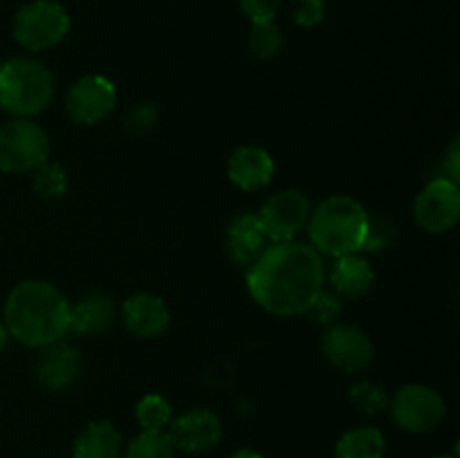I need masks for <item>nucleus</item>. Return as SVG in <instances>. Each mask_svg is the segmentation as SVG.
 Masks as SVG:
<instances>
[{"label": "nucleus", "instance_id": "obj_20", "mask_svg": "<svg viewBox=\"0 0 460 458\" xmlns=\"http://www.w3.org/2000/svg\"><path fill=\"white\" fill-rule=\"evenodd\" d=\"M385 436L376 427H355L346 431L335 447V458H385Z\"/></svg>", "mask_w": 460, "mask_h": 458}, {"label": "nucleus", "instance_id": "obj_19", "mask_svg": "<svg viewBox=\"0 0 460 458\" xmlns=\"http://www.w3.org/2000/svg\"><path fill=\"white\" fill-rule=\"evenodd\" d=\"M121 436L112 422L99 420L85 427L76 438L72 456L75 458H119Z\"/></svg>", "mask_w": 460, "mask_h": 458}, {"label": "nucleus", "instance_id": "obj_30", "mask_svg": "<svg viewBox=\"0 0 460 458\" xmlns=\"http://www.w3.org/2000/svg\"><path fill=\"white\" fill-rule=\"evenodd\" d=\"M283 0H238L243 13L250 18L252 22H265L274 21L281 9Z\"/></svg>", "mask_w": 460, "mask_h": 458}, {"label": "nucleus", "instance_id": "obj_31", "mask_svg": "<svg viewBox=\"0 0 460 458\" xmlns=\"http://www.w3.org/2000/svg\"><path fill=\"white\" fill-rule=\"evenodd\" d=\"M443 169L445 173H447V180H452L454 184L460 182V139L458 137H454L452 144H449Z\"/></svg>", "mask_w": 460, "mask_h": 458}, {"label": "nucleus", "instance_id": "obj_4", "mask_svg": "<svg viewBox=\"0 0 460 458\" xmlns=\"http://www.w3.org/2000/svg\"><path fill=\"white\" fill-rule=\"evenodd\" d=\"M54 99V76L34 58H9L0 66V108L21 119L39 115Z\"/></svg>", "mask_w": 460, "mask_h": 458}, {"label": "nucleus", "instance_id": "obj_11", "mask_svg": "<svg viewBox=\"0 0 460 458\" xmlns=\"http://www.w3.org/2000/svg\"><path fill=\"white\" fill-rule=\"evenodd\" d=\"M115 103L117 92L112 81H108L106 76L88 75L67 90L66 110L76 124L93 126L106 119L115 110Z\"/></svg>", "mask_w": 460, "mask_h": 458}, {"label": "nucleus", "instance_id": "obj_26", "mask_svg": "<svg viewBox=\"0 0 460 458\" xmlns=\"http://www.w3.org/2000/svg\"><path fill=\"white\" fill-rule=\"evenodd\" d=\"M157 119H160V110L153 101H142L137 106H133L128 110L124 119V130L128 137L139 139L146 137L148 133H153L157 126Z\"/></svg>", "mask_w": 460, "mask_h": 458}, {"label": "nucleus", "instance_id": "obj_23", "mask_svg": "<svg viewBox=\"0 0 460 458\" xmlns=\"http://www.w3.org/2000/svg\"><path fill=\"white\" fill-rule=\"evenodd\" d=\"M31 173V187L40 198H61L67 191V173L61 164L43 162Z\"/></svg>", "mask_w": 460, "mask_h": 458}, {"label": "nucleus", "instance_id": "obj_17", "mask_svg": "<svg viewBox=\"0 0 460 458\" xmlns=\"http://www.w3.org/2000/svg\"><path fill=\"white\" fill-rule=\"evenodd\" d=\"M115 301L108 295H88L70 305V330L79 335H102L115 323Z\"/></svg>", "mask_w": 460, "mask_h": 458}, {"label": "nucleus", "instance_id": "obj_16", "mask_svg": "<svg viewBox=\"0 0 460 458\" xmlns=\"http://www.w3.org/2000/svg\"><path fill=\"white\" fill-rule=\"evenodd\" d=\"M227 175L243 191H259L272 182L274 160L261 146H238L229 157Z\"/></svg>", "mask_w": 460, "mask_h": 458}, {"label": "nucleus", "instance_id": "obj_32", "mask_svg": "<svg viewBox=\"0 0 460 458\" xmlns=\"http://www.w3.org/2000/svg\"><path fill=\"white\" fill-rule=\"evenodd\" d=\"M229 458H263L259 452H254V449H238V452H234Z\"/></svg>", "mask_w": 460, "mask_h": 458}, {"label": "nucleus", "instance_id": "obj_25", "mask_svg": "<svg viewBox=\"0 0 460 458\" xmlns=\"http://www.w3.org/2000/svg\"><path fill=\"white\" fill-rule=\"evenodd\" d=\"M349 398L359 411L368 413V416H376V413H382L385 409H389V393H386L377 382L371 380L358 382V384L350 389Z\"/></svg>", "mask_w": 460, "mask_h": 458}, {"label": "nucleus", "instance_id": "obj_3", "mask_svg": "<svg viewBox=\"0 0 460 458\" xmlns=\"http://www.w3.org/2000/svg\"><path fill=\"white\" fill-rule=\"evenodd\" d=\"M368 214L350 196H332L310 214L308 233L319 254H358L367 238Z\"/></svg>", "mask_w": 460, "mask_h": 458}, {"label": "nucleus", "instance_id": "obj_5", "mask_svg": "<svg viewBox=\"0 0 460 458\" xmlns=\"http://www.w3.org/2000/svg\"><path fill=\"white\" fill-rule=\"evenodd\" d=\"M49 155V137L36 121L16 119L0 126V171L30 173Z\"/></svg>", "mask_w": 460, "mask_h": 458}, {"label": "nucleus", "instance_id": "obj_15", "mask_svg": "<svg viewBox=\"0 0 460 458\" xmlns=\"http://www.w3.org/2000/svg\"><path fill=\"white\" fill-rule=\"evenodd\" d=\"M121 317H124L126 328L142 339L160 337L171 321L164 301L155 295H148V292H137V295L128 296L121 305Z\"/></svg>", "mask_w": 460, "mask_h": 458}, {"label": "nucleus", "instance_id": "obj_9", "mask_svg": "<svg viewBox=\"0 0 460 458\" xmlns=\"http://www.w3.org/2000/svg\"><path fill=\"white\" fill-rule=\"evenodd\" d=\"M413 218L429 233H445L460 218V189L452 180H431L416 198Z\"/></svg>", "mask_w": 460, "mask_h": 458}, {"label": "nucleus", "instance_id": "obj_34", "mask_svg": "<svg viewBox=\"0 0 460 458\" xmlns=\"http://www.w3.org/2000/svg\"><path fill=\"white\" fill-rule=\"evenodd\" d=\"M434 458H454V456H434Z\"/></svg>", "mask_w": 460, "mask_h": 458}, {"label": "nucleus", "instance_id": "obj_22", "mask_svg": "<svg viewBox=\"0 0 460 458\" xmlns=\"http://www.w3.org/2000/svg\"><path fill=\"white\" fill-rule=\"evenodd\" d=\"M135 416L144 431H162L171 422V404L162 395H144L137 402Z\"/></svg>", "mask_w": 460, "mask_h": 458}, {"label": "nucleus", "instance_id": "obj_2", "mask_svg": "<svg viewBox=\"0 0 460 458\" xmlns=\"http://www.w3.org/2000/svg\"><path fill=\"white\" fill-rule=\"evenodd\" d=\"M4 328L21 344L45 348L70 330V304L49 283L22 281L7 296Z\"/></svg>", "mask_w": 460, "mask_h": 458}, {"label": "nucleus", "instance_id": "obj_14", "mask_svg": "<svg viewBox=\"0 0 460 458\" xmlns=\"http://www.w3.org/2000/svg\"><path fill=\"white\" fill-rule=\"evenodd\" d=\"M81 355L66 341H54L45 346L36 359V377L39 384L48 391H63L79 377Z\"/></svg>", "mask_w": 460, "mask_h": 458}, {"label": "nucleus", "instance_id": "obj_28", "mask_svg": "<svg viewBox=\"0 0 460 458\" xmlns=\"http://www.w3.org/2000/svg\"><path fill=\"white\" fill-rule=\"evenodd\" d=\"M340 313H341L340 299L322 290L317 295V299L308 305V310H305L304 314H308V317L317 323H332L337 317H340Z\"/></svg>", "mask_w": 460, "mask_h": 458}, {"label": "nucleus", "instance_id": "obj_27", "mask_svg": "<svg viewBox=\"0 0 460 458\" xmlns=\"http://www.w3.org/2000/svg\"><path fill=\"white\" fill-rule=\"evenodd\" d=\"M290 16L299 27H314L326 16V4L323 0H292Z\"/></svg>", "mask_w": 460, "mask_h": 458}, {"label": "nucleus", "instance_id": "obj_1", "mask_svg": "<svg viewBox=\"0 0 460 458\" xmlns=\"http://www.w3.org/2000/svg\"><path fill=\"white\" fill-rule=\"evenodd\" d=\"M326 268L305 242H274L247 272V287L256 304L277 317L304 314L323 290Z\"/></svg>", "mask_w": 460, "mask_h": 458}, {"label": "nucleus", "instance_id": "obj_18", "mask_svg": "<svg viewBox=\"0 0 460 458\" xmlns=\"http://www.w3.org/2000/svg\"><path fill=\"white\" fill-rule=\"evenodd\" d=\"M373 281H376V272L364 256L346 254L340 256L337 263L332 265L331 283L335 286L337 295L346 296V299L367 296L371 292Z\"/></svg>", "mask_w": 460, "mask_h": 458}, {"label": "nucleus", "instance_id": "obj_8", "mask_svg": "<svg viewBox=\"0 0 460 458\" xmlns=\"http://www.w3.org/2000/svg\"><path fill=\"white\" fill-rule=\"evenodd\" d=\"M310 214H313V205L305 193L286 189L268 198L263 209L259 211V220L270 241L288 242L308 225Z\"/></svg>", "mask_w": 460, "mask_h": 458}, {"label": "nucleus", "instance_id": "obj_29", "mask_svg": "<svg viewBox=\"0 0 460 458\" xmlns=\"http://www.w3.org/2000/svg\"><path fill=\"white\" fill-rule=\"evenodd\" d=\"M394 225L389 223L386 218H371L368 216V227H367V238H364V247L362 250L368 251H377L382 247L389 245L394 241Z\"/></svg>", "mask_w": 460, "mask_h": 458}, {"label": "nucleus", "instance_id": "obj_33", "mask_svg": "<svg viewBox=\"0 0 460 458\" xmlns=\"http://www.w3.org/2000/svg\"><path fill=\"white\" fill-rule=\"evenodd\" d=\"M7 339H9V332L7 328H4V321H0V350L7 346Z\"/></svg>", "mask_w": 460, "mask_h": 458}, {"label": "nucleus", "instance_id": "obj_24", "mask_svg": "<svg viewBox=\"0 0 460 458\" xmlns=\"http://www.w3.org/2000/svg\"><path fill=\"white\" fill-rule=\"evenodd\" d=\"M283 48V34L274 21L252 22L250 49L259 58H274Z\"/></svg>", "mask_w": 460, "mask_h": 458}, {"label": "nucleus", "instance_id": "obj_21", "mask_svg": "<svg viewBox=\"0 0 460 458\" xmlns=\"http://www.w3.org/2000/svg\"><path fill=\"white\" fill-rule=\"evenodd\" d=\"M126 458H175V447L164 431H142L130 440Z\"/></svg>", "mask_w": 460, "mask_h": 458}, {"label": "nucleus", "instance_id": "obj_13", "mask_svg": "<svg viewBox=\"0 0 460 458\" xmlns=\"http://www.w3.org/2000/svg\"><path fill=\"white\" fill-rule=\"evenodd\" d=\"M268 242L270 238L261 225L259 214L236 216L225 232V247H227L229 259L241 268H252L270 247Z\"/></svg>", "mask_w": 460, "mask_h": 458}, {"label": "nucleus", "instance_id": "obj_6", "mask_svg": "<svg viewBox=\"0 0 460 458\" xmlns=\"http://www.w3.org/2000/svg\"><path fill=\"white\" fill-rule=\"evenodd\" d=\"M70 16L54 0H34L18 9L13 21V39L31 52H43L66 39Z\"/></svg>", "mask_w": 460, "mask_h": 458}, {"label": "nucleus", "instance_id": "obj_7", "mask_svg": "<svg viewBox=\"0 0 460 458\" xmlns=\"http://www.w3.org/2000/svg\"><path fill=\"white\" fill-rule=\"evenodd\" d=\"M391 416L400 429L409 434L434 431L445 420L447 404L443 395L425 384H407L389 400Z\"/></svg>", "mask_w": 460, "mask_h": 458}, {"label": "nucleus", "instance_id": "obj_12", "mask_svg": "<svg viewBox=\"0 0 460 458\" xmlns=\"http://www.w3.org/2000/svg\"><path fill=\"white\" fill-rule=\"evenodd\" d=\"M169 438L180 452L200 456L220 443L223 425H220V418L209 409H191L171 422Z\"/></svg>", "mask_w": 460, "mask_h": 458}, {"label": "nucleus", "instance_id": "obj_10", "mask_svg": "<svg viewBox=\"0 0 460 458\" xmlns=\"http://www.w3.org/2000/svg\"><path fill=\"white\" fill-rule=\"evenodd\" d=\"M322 353L344 373H359L373 362V341L362 328L335 323L322 337Z\"/></svg>", "mask_w": 460, "mask_h": 458}]
</instances>
